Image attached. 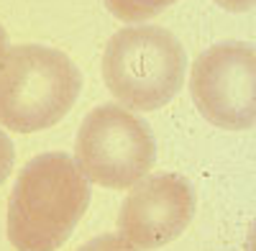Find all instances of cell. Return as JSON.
<instances>
[{
    "mask_svg": "<svg viewBox=\"0 0 256 251\" xmlns=\"http://www.w3.org/2000/svg\"><path fill=\"white\" fill-rule=\"evenodd\" d=\"M90 205V184L72 156L38 154L20 170L8 200L6 231L16 251H56Z\"/></svg>",
    "mask_w": 256,
    "mask_h": 251,
    "instance_id": "6da1fadb",
    "label": "cell"
},
{
    "mask_svg": "<svg viewBox=\"0 0 256 251\" xmlns=\"http://www.w3.org/2000/svg\"><path fill=\"white\" fill-rule=\"evenodd\" d=\"M82 90L74 62L41 44L8 46L0 62V126L13 134H36L56 126Z\"/></svg>",
    "mask_w": 256,
    "mask_h": 251,
    "instance_id": "7a4b0ae2",
    "label": "cell"
},
{
    "mask_svg": "<svg viewBox=\"0 0 256 251\" xmlns=\"http://www.w3.org/2000/svg\"><path fill=\"white\" fill-rule=\"evenodd\" d=\"M187 72L180 38L162 26H126L102 49L100 74L123 108L159 110L172 100Z\"/></svg>",
    "mask_w": 256,
    "mask_h": 251,
    "instance_id": "3957f363",
    "label": "cell"
},
{
    "mask_svg": "<svg viewBox=\"0 0 256 251\" xmlns=\"http://www.w3.org/2000/svg\"><path fill=\"white\" fill-rule=\"evenodd\" d=\"M156 144L148 126L123 106L92 108L74 138L80 174L105 190H131L154 170Z\"/></svg>",
    "mask_w": 256,
    "mask_h": 251,
    "instance_id": "277c9868",
    "label": "cell"
},
{
    "mask_svg": "<svg viewBox=\"0 0 256 251\" xmlns=\"http://www.w3.org/2000/svg\"><path fill=\"white\" fill-rule=\"evenodd\" d=\"M190 92L200 116L226 131H248L256 120V52L251 44H218L190 67Z\"/></svg>",
    "mask_w": 256,
    "mask_h": 251,
    "instance_id": "5b68a950",
    "label": "cell"
},
{
    "mask_svg": "<svg viewBox=\"0 0 256 251\" xmlns=\"http://www.w3.org/2000/svg\"><path fill=\"white\" fill-rule=\"evenodd\" d=\"M195 216V190L182 174H152L128 190L118 210V236L138 251L180 238Z\"/></svg>",
    "mask_w": 256,
    "mask_h": 251,
    "instance_id": "8992f818",
    "label": "cell"
},
{
    "mask_svg": "<svg viewBox=\"0 0 256 251\" xmlns=\"http://www.w3.org/2000/svg\"><path fill=\"white\" fill-rule=\"evenodd\" d=\"M177 0H105L108 10L128 24H144V20L159 16L169 6H174Z\"/></svg>",
    "mask_w": 256,
    "mask_h": 251,
    "instance_id": "52a82bcc",
    "label": "cell"
},
{
    "mask_svg": "<svg viewBox=\"0 0 256 251\" xmlns=\"http://www.w3.org/2000/svg\"><path fill=\"white\" fill-rule=\"evenodd\" d=\"M77 251H138V248H134L118 234H105V236H98V238L88 241L84 246H80Z\"/></svg>",
    "mask_w": 256,
    "mask_h": 251,
    "instance_id": "ba28073f",
    "label": "cell"
},
{
    "mask_svg": "<svg viewBox=\"0 0 256 251\" xmlns=\"http://www.w3.org/2000/svg\"><path fill=\"white\" fill-rule=\"evenodd\" d=\"M13 164H16V149H13V141L0 131V187L6 184V180L13 172Z\"/></svg>",
    "mask_w": 256,
    "mask_h": 251,
    "instance_id": "9c48e42d",
    "label": "cell"
},
{
    "mask_svg": "<svg viewBox=\"0 0 256 251\" xmlns=\"http://www.w3.org/2000/svg\"><path fill=\"white\" fill-rule=\"evenodd\" d=\"M216 3L226 10H236V13H244V10L254 8V0H216Z\"/></svg>",
    "mask_w": 256,
    "mask_h": 251,
    "instance_id": "30bf717a",
    "label": "cell"
},
{
    "mask_svg": "<svg viewBox=\"0 0 256 251\" xmlns=\"http://www.w3.org/2000/svg\"><path fill=\"white\" fill-rule=\"evenodd\" d=\"M6 52H8V34H6L3 26H0V62H3Z\"/></svg>",
    "mask_w": 256,
    "mask_h": 251,
    "instance_id": "8fae6325",
    "label": "cell"
}]
</instances>
